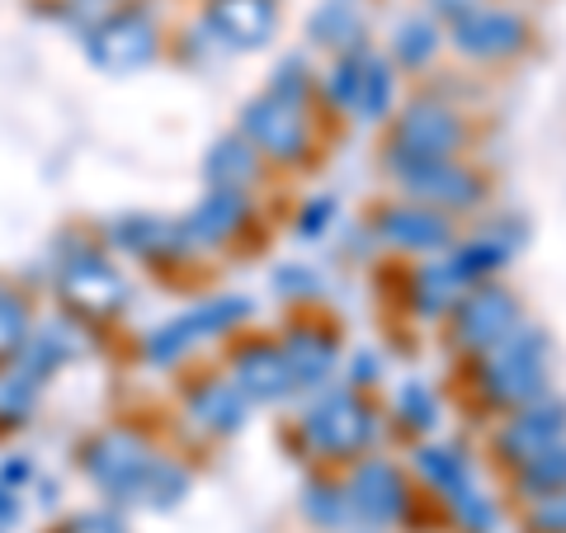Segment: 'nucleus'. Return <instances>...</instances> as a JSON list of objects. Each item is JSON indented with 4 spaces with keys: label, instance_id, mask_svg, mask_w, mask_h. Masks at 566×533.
Masks as SVG:
<instances>
[{
    "label": "nucleus",
    "instance_id": "obj_15",
    "mask_svg": "<svg viewBox=\"0 0 566 533\" xmlns=\"http://www.w3.org/2000/svg\"><path fill=\"white\" fill-rule=\"evenodd\" d=\"M420 472L430 477L434 487H444V491H449V501H458V495H468V491H472L463 458H458L453 449H420Z\"/></svg>",
    "mask_w": 566,
    "mask_h": 533
},
{
    "label": "nucleus",
    "instance_id": "obj_27",
    "mask_svg": "<svg viewBox=\"0 0 566 533\" xmlns=\"http://www.w3.org/2000/svg\"><path fill=\"white\" fill-rule=\"evenodd\" d=\"M307 510L316 514V520H326V524H340V520H345V501H340V495H335L331 487H312Z\"/></svg>",
    "mask_w": 566,
    "mask_h": 533
},
{
    "label": "nucleus",
    "instance_id": "obj_11",
    "mask_svg": "<svg viewBox=\"0 0 566 533\" xmlns=\"http://www.w3.org/2000/svg\"><path fill=\"white\" fill-rule=\"evenodd\" d=\"M95 58L104 66H114V71L147 62L151 58V29H147V20H118V24H109L99 33V43H95Z\"/></svg>",
    "mask_w": 566,
    "mask_h": 533
},
{
    "label": "nucleus",
    "instance_id": "obj_5",
    "mask_svg": "<svg viewBox=\"0 0 566 533\" xmlns=\"http://www.w3.org/2000/svg\"><path fill=\"white\" fill-rule=\"evenodd\" d=\"M515 322H520L515 297L501 293V289H482L458 307V341L463 345H501L505 335L515 331Z\"/></svg>",
    "mask_w": 566,
    "mask_h": 533
},
{
    "label": "nucleus",
    "instance_id": "obj_12",
    "mask_svg": "<svg viewBox=\"0 0 566 533\" xmlns=\"http://www.w3.org/2000/svg\"><path fill=\"white\" fill-rule=\"evenodd\" d=\"M382 232H387V241L411 245V251H434V245L449 241V227L439 222L430 208H392L382 218Z\"/></svg>",
    "mask_w": 566,
    "mask_h": 533
},
{
    "label": "nucleus",
    "instance_id": "obj_16",
    "mask_svg": "<svg viewBox=\"0 0 566 533\" xmlns=\"http://www.w3.org/2000/svg\"><path fill=\"white\" fill-rule=\"evenodd\" d=\"M524 487L534 495H553L566 487V443H547L543 453H534L524 463Z\"/></svg>",
    "mask_w": 566,
    "mask_h": 533
},
{
    "label": "nucleus",
    "instance_id": "obj_7",
    "mask_svg": "<svg viewBox=\"0 0 566 533\" xmlns=\"http://www.w3.org/2000/svg\"><path fill=\"white\" fill-rule=\"evenodd\" d=\"M397 175L406 180V189L416 199H434V203H449V208H463V203H476V180L468 170H458L449 161H420V166H397Z\"/></svg>",
    "mask_w": 566,
    "mask_h": 533
},
{
    "label": "nucleus",
    "instance_id": "obj_10",
    "mask_svg": "<svg viewBox=\"0 0 566 533\" xmlns=\"http://www.w3.org/2000/svg\"><path fill=\"white\" fill-rule=\"evenodd\" d=\"M212 24L232 43L260 48L274 33V6L270 0H212Z\"/></svg>",
    "mask_w": 566,
    "mask_h": 533
},
{
    "label": "nucleus",
    "instance_id": "obj_29",
    "mask_svg": "<svg viewBox=\"0 0 566 533\" xmlns=\"http://www.w3.org/2000/svg\"><path fill=\"white\" fill-rule=\"evenodd\" d=\"M434 6L444 10V14H453V20H463V14H472V10H476V0H434Z\"/></svg>",
    "mask_w": 566,
    "mask_h": 533
},
{
    "label": "nucleus",
    "instance_id": "obj_4",
    "mask_svg": "<svg viewBox=\"0 0 566 533\" xmlns=\"http://www.w3.org/2000/svg\"><path fill=\"white\" fill-rule=\"evenodd\" d=\"M245 133H251L260 147H270L274 156H297L307 147V123L297 114L293 100H255L251 109H245Z\"/></svg>",
    "mask_w": 566,
    "mask_h": 533
},
{
    "label": "nucleus",
    "instance_id": "obj_8",
    "mask_svg": "<svg viewBox=\"0 0 566 533\" xmlns=\"http://www.w3.org/2000/svg\"><path fill=\"white\" fill-rule=\"evenodd\" d=\"M524 43V24L505 10H472L458 20V48L472 58H501Z\"/></svg>",
    "mask_w": 566,
    "mask_h": 533
},
{
    "label": "nucleus",
    "instance_id": "obj_22",
    "mask_svg": "<svg viewBox=\"0 0 566 533\" xmlns=\"http://www.w3.org/2000/svg\"><path fill=\"white\" fill-rule=\"evenodd\" d=\"M251 175H255L251 151L237 147V142H227V147H218V156H212V180H222V185H245Z\"/></svg>",
    "mask_w": 566,
    "mask_h": 533
},
{
    "label": "nucleus",
    "instance_id": "obj_26",
    "mask_svg": "<svg viewBox=\"0 0 566 533\" xmlns=\"http://www.w3.org/2000/svg\"><path fill=\"white\" fill-rule=\"evenodd\" d=\"M534 529H543V533H566V487L553 491V495H547V501L538 505Z\"/></svg>",
    "mask_w": 566,
    "mask_h": 533
},
{
    "label": "nucleus",
    "instance_id": "obj_17",
    "mask_svg": "<svg viewBox=\"0 0 566 533\" xmlns=\"http://www.w3.org/2000/svg\"><path fill=\"white\" fill-rule=\"evenodd\" d=\"M312 33H316V39H322V43L345 48V43L359 39L364 24H359V14H354V10L345 6V0H331V6H326L322 14H316V20H312Z\"/></svg>",
    "mask_w": 566,
    "mask_h": 533
},
{
    "label": "nucleus",
    "instance_id": "obj_19",
    "mask_svg": "<svg viewBox=\"0 0 566 533\" xmlns=\"http://www.w3.org/2000/svg\"><path fill=\"white\" fill-rule=\"evenodd\" d=\"M453 289H458V274L449 264H430V270H420L416 279V307L420 312H444L453 302Z\"/></svg>",
    "mask_w": 566,
    "mask_h": 533
},
{
    "label": "nucleus",
    "instance_id": "obj_28",
    "mask_svg": "<svg viewBox=\"0 0 566 533\" xmlns=\"http://www.w3.org/2000/svg\"><path fill=\"white\" fill-rule=\"evenodd\" d=\"M331 212H335V199L312 203V208H307V218H303V232H307V237H316V232H322V227H326V218H331Z\"/></svg>",
    "mask_w": 566,
    "mask_h": 533
},
{
    "label": "nucleus",
    "instance_id": "obj_9",
    "mask_svg": "<svg viewBox=\"0 0 566 533\" xmlns=\"http://www.w3.org/2000/svg\"><path fill=\"white\" fill-rule=\"evenodd\" d=\"M566 435V406H538V411H524L510 420V430L501 435L505 458H520L528 463L534 453H543L547 443H557Z\"/></svg>",
    "mask_w": 566,
    "mask_h": 533
},
{
    "label": "nucleus",
    "instance_id": "obj_25",
    "mask_svg": "<svg viewBox=\"0 0 566 533\" xmlns=\"http://www.w3.org/2000/svg\"><path fill=\"white\" fill-rule=\"evenodd\" d=\"M359 81H364V62H359V58L340 62V71H335V81H331L335 100H340V104H349V109H354V100H359Z\"/></svg>",
    "mask_w": 566,
    "mask_h": 533
},
{
    "label": "nucleus",
    "instance_id": "obj_24",
    "mask_svg": "<svg viewBox=\"0 0 566 533\" xmlns=\"http://www.w3.org/2000/svg\"><path fill=\"white\" fill-rule=\"evenodd\" d=\"M397 401H401V411H406V420H411V425H420V430H424V425H434V420H439V406H434V397H430V393H424V387H420V383H406Z\"/></svg>",
    "mask_w": 566,
    "mask_h": 533
},
{
    "label": "nucleus",
    "instance_id": "obj_1",
    "mask_svg": "<svg viewBox=\"0 0 566 533\" xmlns=\"http://www.w3.org/2000/svg\"><path fill=\"white\" fill-rule=\"evenodd\" d=\"M543 378H547V341L538 331H510L486 364L491 397L505 406L534 401L543 393Z\"/></svg>",
    "mask_w": 566,
    "mask_h": 533
},
{
    "label": "nucleus",
    "instance_id": "obj_14",
    "mask_svg": "<svg viewBox=\"0 0 566 533\" xmlns=\"http://www.w3.org/2000/svg\"><path fill=\"white\" fill-rule=\"evenodd\" d=\"M241 383L251 387L255 397H279L293 387V373H289V359L274 349H251L241 359Z\"/></svg>",
    "mask_w": 566,
    "mask_h": 533
},
{
    "label": "nucleus",
    "instance_id": "obj_3",
    "mask_svg": "<svg viewBox=\"0 0 566 533\" xmlns=\"http://www.w3.org/2000/svg\"><path fill=\"white\" fill-rule=\"evenodd\" d=\"M307 439L316 443V449H326V453H359L364 443L374 439V416H368L354 397L335 393L322 406H312Z\"/></svg>",
    "mask_w": 566,
    "mask_h": 533
},
{
    "label": "nucleus",
    "instance_id": "obj_18",
    "mask_svg": "<svg viewBox=\"0 0 566 533\" xmlns=\"http://www.w3.org/2000/svg\"><path fill=\"white\" fill-rule=\"evenodd\" d=\"M237 218H241V199L232 189H222L199 208V218H193V237H222V232H232L237 227Z\"/></svg>",
    "mask_w": 566,
    "mask_h": 533
},
{
    "label": "nucleus",
    "instance_id": "obj_23",
    "mask_svg": "<svg viewBox=\"0 0 566 533\" xmlns=\"http://www.w3.org/2000/svg\"><path fill=\"white\" fill-rule=\"evenodd\" d=\"M430 52H434V24L411 20V24L397 33V58H401V62H411V66H416V62L430 58Z\"/></svg>",
    "mask_w": 566,
    "mask_h": 533
},
{
    "label": "nucleus",
    "instance_id": "obj_20",
    "mask_svg": "<svg viewBox=\"0 0 566 533\" xmlns=\"http://www.w3.org/2000/svg\"><path fill=\"white\" fill-rule=\"evenodd\" d=\"M505 260H510V251H505L501 241H476V245H468V251H458V255H453L449 270L458 274V283H468V279H476V274L501 270Z\"/></svg>",
    "mask_w": 566,
    "mask_h": 533
},
{
    "label": "nucleus",
    "instance_id": "obj_13",
    "mask_svg": "<svg viewBox=\"0 0 566 533\" xmlns=\"http://www.w3.org/2000/svg\"><path fill=\"white\" fill-rule=\"evenodd\" d=\"M283 359H289L293 383H322L335 364V345L316 331H297L289 341V349H283Z\"/></svg>",
    "mask_w": 566,
    "mask_h": 533
},
{
    "label": "nucleus",
    "instance_id": "obj_2",
    "mask_svg": "<svg viewBox=\"0 0 566 533\" xmlns=\"http://www.w3.org/2000/svg\"><path fill=\"white\" fill-rule=\"evenodd\" d=\"M458 118L439 104H411L397 123V137H392V166H420V161H449V151L458 147Z\"/></svg>",
    "mask_w": 566,
    "mask_h": 533
},
{
    "label": "nucleus",
    "instance_id": "obj_21",
    "mask_svg": "<svg viewBox=\"0 0 566 533\" xmlns=\"http://www.w3.org/2000/svg\"><path fill=\"white\" fill-rule=\"evenodd\" d=\"M387 85H392L387 66L382 62H364V81H359V100H354V109H359L364 118H382V109H387Z\"/></svg>",
    "mask_w": 566,
    "mask_h": 533
},
{
    "label": "nucleus",
    "instance_id": "obj_6",
    "mask_svg": "<svg viewBox=\"0 0 566 533\" xmlns=\"http://www.w3.org/2000/svg\"><path fill=\"white\" fill-rule=\"evenodd\" d=\"M349 510L364 514V520H374V524L397 520V514L406 510V487H401L397 468L392 463H364L359 472H354Z\"/></svg>",
    "mask_w": 566,
    "mask_h": 533
}]
</instances>
